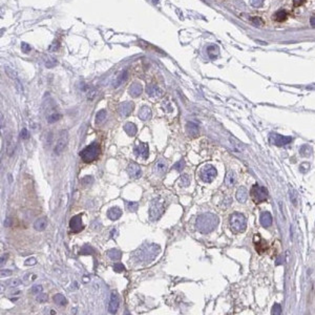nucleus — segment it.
<instances>
[{"mask_svg":"<svg viewBox=\"0 0 315 315\" xmlns=\"http://www.w3.org/2000/svg\"><path fill=\"white\" fill-rule=\"evenodd\" d=\"M219 225V218L213 213H203L199 215L195 222L196 229L202 233H209L215 229Z\"/></svg>","mask_w":315,"mask_h":315,"instance_id":"obj_1","label":"nucleus"},{"mask_svg":"<svg viewBox=\"0 0 315 315\" xmlns=\"http://www.w3.org/2000/svg\"><path fill=\"white\" fill-rule=\"evenodd\" d=\"M100 155V146L98 145L96 142H92L91 145L86 146L80 151V158L81 160L85 163H91V162L95 161L99 157Z\"/></svg>","mask_w":315,"mask_h":315,"instance_id":"obj_2","label":"nucleus"},{"mask_svg":"<svg viewBox=\"0 0 315 315\" xmlns=\"http://www.w3.org/2000/svg\"><path fill=\"white\" fill-rule=\"evenodd\" d=\"M159 252H160V247L158 245H146L140 250H138L135 252V255H138V258H140L141 261L150 262L158 255Z\"/></svg>","mask_w":315,"mask_h":315,"instance_id":"obj_3","label":"nucleus"},{"mask_svg":"<svg viewBox=\"0 0 315 315\" xmlns=\"http://www.w3.org/2000/svg\"><path fill=\"white\" fill-rule=\"evenodd\" d=\"M230 227L235 233H241L246 230L247 221L242 213L234 212L230 216Z\"/></svg>","mask_w":315,"mask_h":315,"instance_id":"obj_4","label":"nucleus"},{"mask_svg":"<svg viewBox=\"0 0 315 315\" xmlns=\"http://www.w3.org/2000/svg\"><path fill=\"white\" fill-rule=\"evenodd\" d=\"M164 213V201L161 198H155L151 201L149 207V218L151 221L159 219Z\"/></svg>","mask_w":315,"mask_h":315,"instance_id":"obj_5","label":"nucleus"},{"mask_svg":"<svg viewBox=\"0 0 315 315\" xmlns=\"http://www.w3.org/2000/svg\"><path fill=\"white\" fill-rule=\"evenodd\" d=\"M250 193L255 203H262V202H265L268 199V190L265 187L259 186L258 184L253 185L250 190Z\"/></svg>","mask_w":315,"mask_h":315,"instance_id":"obj_6","label":"nucleus"},{"mask_svg":"<svg viewBox=\"0 0 315 315\" xmlns=\"http://www.w3.org/2000/svg\"><path fill=\"white\" fill-rule=\"evenodd\" d=\"M292 138L289 135H282L276 132H271L269 135V142L276 146H285L291 143Z\"/></svg>","mask_w":315,"mask_h":315,"instance_id":"obj_7","label":"nucleus"},{"mask_svg":"<svg viewBox=\"0 0 315 315\" xmlns=\"http://www.w3.org/2000/svg\"><path fill=\"white\" fill-rule=\"evenodd\" d=\"M216 177V169L212 165L204 166L201 170V178L206 183H211Z\"/></svg>","mask_w":315,"mask_h":315,"instance_id":"obj_8","label":"nucleus"},{"mask_svg":"<svg viewBox=\"0 0 315 315\" xmlns=\"http://www.w3.org/2000/svg\"><path fill=\"white\" fill-rule=\"evenodd\" d=\"M134 152L135 155V157L138 158H141L143 160H146L149 155V148H148V144L146 143H143V142H137L135 144V148H134Z\"/></svg>","mask_w":315,"mask_h":315,"instance_id":"obj_9","label":"nucleus"},{"mask_svg":"<svg viewBox=\"0 0 315 315\" xmlns=\"http://www.w3.org/2000/svg\"><path fill=\"white\" fill-rule=\"evenodd\" d=\"M67 142H68V135H67V131L66 130H63L60 132V135H59V139H58L57 143H56V146H55V154L56 155H60L61 152L64 150V148L67 145Z\"/></svg>","mask_w":315,"mask_h":315,"instance_id":"obj_10","label":"nucleus"},{"mask_svg":"<svg viewBox=\"0 0 315 315\" xmlns=\"http://www.w3.org/2000/svg\"><path fill=\"white\" fill-rule=\"evenodd\" d=\"M84 228V225L82 223V215L77 214L71 218V219L69 221V229L73 233H78L80 231L83 230Z\"/></svg>","mask_w":315,"mask_h":315,"instance_id":"obj_11","label":"nucleus"},{"mask_svg":"<svg viewBox=\"0 0 315 315\" xmlns=\"http://www.w3.org/2000/svg\"><path fill=\"white\" fill-rule=\"evenodd\" d=\"M127 173H128V175L131 179H138L142 175V170H141V167L137 163L131 162L127 166Z\"/></svg>","mask_w":315,"mask_h":315,"instance_id":"obj_12","label":"nucleus"},{"mask_svg":"<svg viewBox=\"0 0 315 315\" xmlns=\"http://www.w3.org/2000/svg\"><path fill=\"white\" fill-rule=\"evenodd\" d=\"M120 306V299L119 296L116 292H112L111 294V299H109V305H108V312L111 314H115L118 311V308Z\"/></svg>","mask_w":315,"mask_h":315,"instance_id":"obj_13","label":"nucleus"},{"mask_svg":"<svg viewBox=\"0 0 315 315\" xmlns=\"http://www.w3.org/2000/svg\"><path fill=\"white\" fill-rule=\"evenodd\" d=\"M168 168V164L164 159H159L154 165V172L158 175H162L166 172Z\"/></svg>","mask_w":315,"mask_h":315,"instance_id":"obj_14","label":"nucleus"},{"mask_svg":"<svg viewBox=\"0 0 315 315\" xmlns=\"http://www.w3.org/2000/svg\"><path fill=\"white\" fill-rule=\"evenodd\" d=\"M134 109V104L131 102H124L119 106V114L122 117H128Z\"/></svg>","mask_w":315,"mask_h":315,"instance_id":"obj_15","label":"nucleus"},{"mask_svg":"<svg viewBox=\"0 0 315 315\" xmlns=\"http://www.w3.org/2000/svg\"><path fill=\"white\" fill-rule=\"evenodd\" d=\"M146 91L150 97H154V98H159L163 95L162 89L159 88V86L155 84H149L146 87Z\"/></svg>","mask_w":315,"mask_h":315,"instance_id":"obj_16","label":"nucleus"},{"mask_svg":"<svg viewBox=\"0 0 315 315\" xmlns=\"http://www.w3.org/2000/svg\"><path fill=\"white\" fill-rule=\"evenodd\" d=\"M259 221H261V224L263 227H270L271 225H272V215H271V213L268 211L262 212Z\"/></svg>","mask_w":315,"mask_h":315,"instance_id":"obj_17","label":"nucleus"},{"mask_svg":"<svg viewBox=\"0 0 315 315\" xmlns=\"http://www.w3.org/2000/svg\"><path fill=\"white\" fill-rule=\"evenodd\" d=\"M122 215V210L119 207H111L107 211V218L111 221H116V219H120Z\"/></svg>","mask_w":315,"mask_h":315,"instance_id":"obj_18","label":"nucleus"},{"mask_svg":"<svg viewBox=\"0 0 315 315\" xmlns=\"http://www.w3.org/2000/svg\"><path fill=\"white\" fill-rule=\"evenodd\" d=\"M129 94H130L134 98L139 97L141 94H142V85L138 82L132 83L131 86L129 87Z\"/></svg>","mask_w":315,"mask_h":315,"instance_id":"obj_19","label":"nucleus"},{"mask_svg":"<svg viewBox=\"0 0 315 315\" xmlns=\"http://www.w3.org/2000/svg\"><path fill=\"white\" fill-rule=\"evenodd\" d=\"M46 226H47V219H46V218H40L36 219L34 223V228L37 231H44Z\"/></svg>","mask_w":315,"mask_h":315,"instance_id":"obj_20","label":"nucleus"},{"mask_svg":"<svg viewBox=\"0 0 315 315\" xmlns=\"http://www.w3.org/2000/svg\"><path fill=\"white\" fill-rule=\"evenodd\" d=\"M124 130L128 135L130 137H135L137 135V131H138V128L135 126V124L131 123V122H127L125 125H124Z\"/></svg>","mask_w":315,"mask_h":315,"instance_id":"obj_21","label":"nucleus"},{"mask_svg":"<svg viewBox=\"0 0 315 315\" xmlns=\"http://www.w3.org/2000/svg\"><path fill=\"white\" fill-rule=\"evenodd\" d=\"M247 198H248L247 189L245 187H239L238 191H236V200L241 202V203H244V202H246Z\"/></svg>","mask_w":315,"mask_h":315,"instance_id":"obj_22","label":"nucleus"},{"mask_svg":"<svg viewBox=\"0 0 315 315\" xmlns=\"http://www.w3.org/2000/svg\"><path fill=\"white\" fill-rule=\"evenodd\" d=\"M150 117H151V111H150V108L147 107V106H143V107L140 109V111H139V118L142 121H146V120L150 119Z\"/></svg>","mask_w":315,"mask_h":315,"instance_id":"obj_23","label":"nucleus"},{"mask_svg":"<svg viewBox=\"0 0 315 315\" xmlns=\"http://www.w3.org/2000/svg\"><path fill=\"white\" fill-rule=\"evenodd\" d=\"M235 182H236V178H235L234 172H233L232 170H228L226 178H225V184H226L228 187H232L233 185L235 184Z\"/></svg>","mask_w":315,"mask_h":315,"instance_id":"obj_24","label":"nucleus"},{"mask_svg":"<svg viewBox=\"0 0 315 315\" xmlns=\"http://www.w3.org/2000/svg\"><path fill=\"white\" fill-rule=\"evenodd\" d=\"M14 151H15V142H14L12 135H8L7 138V155H13Z\"/></svg>","mask_w":315,"mask_h":315,"instance_id":"obj_25","label":"nucleus"},{"mask_svg":"<svg viewBox=\"0 0 315 315\" xmlns=\"http://www.w3.org/2000/svg\"><path fill=\"white\" fill-rule=\"evenodd\" d=\"M107 256L112 261H119L122 258V252L118 249H111L107 251Z\"/></svg>","mask_w":315,"mask_h":315,"instance_id":"obj_26","label":"nucleus"},{"mask_svg":"<svg viewBox=\"0 0 315 315\" xmlns=\"http://www.w3.org/2000/svg\"><path fill=\"white\" fill-rule=\"evenodd\" d=\"M187 131L190 135L194 137L199 134V126L193 122H188L187 123Z\"/></svg>","mask_w":315,"mask_h":315,"instance_id":"obj_27","label":"nucleus"},{"mask_svg":"<svg viewBox=\"0 0 315 315\" xmlns=\"http://www.w3.org/2000/svg\"><path fill=\"white\" fill-rule=\"evenodd\" d=\"M219 47L218 46H214V45H210L209 47L207 48V54L211 59H215L216 57L219 56Z\"/></svg>","mask_w":315,"mask_h":315,"instance_id":"obj_28","label":"nucleus"},{"mask_svg":"<svg viewBox=\"0 0 315 315\" xmlns=\"http://www.w3.org/2000/svg\"><path fill=\"white\" fill-rule=\"evenodd\" d=\"M53 299H54V302L56 303L58 306H65L66 304H67V299H66L65 297L63 296L62 294H60V293L56 294V295L54 296Z\"/></svg>","mask_w":315,"mask_h":315,"instance_id":"obj_29","label":"nucleus"},{"mask_svg":"<svg viewBox=\"0 0 315 315\" xmlns=\"http://www.w3.org/2000/svg\"><path fill=\"white\" fill-rule=\"evenodd\" d=\"M286 18H287V12L284 11V10H279L274 14V19L278 22L284 21Z\"/></svg>","mask_w":315,"mask_h":315,"instance_id":"obj_30","label":"nucleus"},{"mask_svg":"<svg viewBox=\"0 0 315 315\" xmlns=\"http://www.w3.org/2000/svg\"><path fill=\"white\" fill-rule=\"evenodd\" d=\"M105 118H106V111L105 109H101L96 115V124H101L105 120Z\"/></svg>","mask_w":315,"mask_h":315,"instance_id":"obj_31","label":"nucleus"},{"mask_svg":"<svg viewBox=\"0 0 315 315\" xmlns=\"http://www.w3.org/2000/svg\"><path fill=\"white\" fill-rule=\"evenodd\" d=\"M190 184V178L188 177V175H182L180 180H179V185L182 187H187L189 186Z\"/></svg>","mask_w":315,"mask_h":315,"instance_id":"obj_32","label":"nucleus"},{"mask_svg":"<svg viewBox=\"0 0 315 315\" xmlns=\"http://www.w3.org/2000/svg\"><path fill=\"white\" fill-rule=\"evenodd\" d=\"M126 208L128 211L135 212L139 208V203L138 202H126Z\"/></svg>","mask_w":315,"mask_h":315,"instance_id":"obj_33","label":"nucleus"},{"mask_svg":"<svg viewBox=\"0 0 315 315\" xmlns=\"http://www.w3.org/2000/svg\"><path fill=\"white\" fill-rule=\"evenodd\" d=\"M300 155H303V157H309L311 154H312V148L309 145H303L302 147H300Z\"/></svg>","mask_w":315,"mask_h":315,"instance_id":"obj_34","label":"nucleus"},{"mask_svg":"<svg viewBox=\"0 0 315 315\" xmlns=\"http://www.w3.org/2000/svg\"><path fill=\"white\" fill-rule=\"evenodd\" d=\"M95 252V249L92 247L91 246H88V245H85V246H83L82 249L80 250V254H83V255H87V254H94Z\"/></svg>","mask_w":315,"mask_h":315,"instance_id":"obj_35","label":"nucleus"},{"mask_svg":"<svg viewBox=\"0 0 315 315\" xmlns=\"http://www.w3.org/2000/svg\"><path fill=\"white\" fill-rule=\"evenodd\" d=\"M251 22H252L255 27H261L265 24L264 20H263L261 17H252V18H251Z\"/></svg>","mask_w":315,"mask_h":315,"instance_id":"obj_36","label":"nucleus"},{"mask_svg":"<svg viewBox=\"0 0 315 315\" xmlns=\"http://www.w3.org/2000/svg\"><path fill=\"white\" fill-rule=\"evenodd\" d=\"M229 140H230L231 144H232V146H233V149H234L236 152H239V151H241V150H242V146H241V144H239V143L238 142V141H236L235 139H234V138H232V137H231V138L229 139Z\"/></svg>","mask_w":315,"mask_h":315,"instance_id":"obj_37","label":"nucleus"},{"mask_svg":"<svg viewBox=\"0 0 315 315\" xmlns=\"http://www.w3.org/2000/svg\"><path fill=\"white\" fill-rule=\"evenodd\" d=\"M185 168V161L184 160H180V161H178L177 163L173 165V169L175 170H177V171H182Z\"/></svg>","mask_w":315,"mask_h":315,"instance_id":"obj_38","label":"nucleus"},{"mask_svg":"<svg viewBox=\"0 0 315 315\" xmlns=\"http://www.w3.org/2000/svg\"><path fill=\"white\" fill-rule=\"evenodd\" d=\"M126 79H127V71H122V74H121L120 76L118 77L117 81H116V86H119L121 83L124 82V81H125Z\"/></svg>","mask_w":315,"mask_h":315,"instance_id":"obj_39","label":"nucleus"},{"mask_svg":"<svg viewBox=\"0 0 315 315\" xmlns=\"http://www.w3.org/2000/svg\"><path fill=\"white\" fill-rule=\"evenodd\" d=\"M60 118H61V115H59V114H52V115L48 116L47 122L48 123H55V122H57L58 120H60Z\"/></svg>","mask_w":315,"mask_h":315,"instance_id":"obj_40","label":"nucleus"},{"mask_svg":"<svg viewBox=\"0 0 315 315\" xmlns=\"http://www.w3.org/2000/svg\"><path fill=\"white\" fill-rule=\"evenodd\" d=\"M7 284L10 286V287H18V286L22 284V282L18 278H13V279H10Z\"/></svg>","mask_w":315,"mask_h":315,"instance_id":"obj_41","label":"nucleus"},{"mask_svg":"<svg viewBox=\"0 0 315 315\" xmlns=\"http://www.w3.org/2000/svg\"><path fill=\"white\" fill-rule=\"evenodd\" d=\"M272 314L274 315H279L282 314V307L279 304H274L273 308H272Z\"/></svg>","mask_w":315,"mask_h":315,"instance_id":"obj_42","label":"nucleus"},{"mask_svg":"<svg viewBox=\"0 0 315 315\" xmlns=\"http://www.w3.org/2000/svg\"><path fill=\"white\" fill-rule=\"evenodd\" d=\"M36 299H37V302H38V303H41V304H43V303H45L46 300H47V295L41 292V293L38 294V296L36 297Z\"/></svg>","mask_w":315,"mask_h":315,"instance_id":"obj_43","label":"nucleus"},{"mask_svg":"<svg viewBox=\"0 0 315 315\" xmlns=\"http://www.w3.org/2000/svg\"><path fill=\"white\" fill-rule=\"evenodd\" d=\"M42 291H43V287L40 285H35L32 287V292L34 294H39V293H41Z\"/></svg>","mask_w":315,"mask_h":315,"instance_id":"obj_44","label":"nucleus"},{"mask_svg":"<svg viewBox=\"0 0 315 315\" xmlns=\"http://www.w3.org/2000/svg\"><path fill=\"white\" fill-rule=\"evenodd\" d=\"M112 268H114V270L116 271V272H122V271L125 270V267H124V265H122L121 263L115 264L114 266H112Z\"/></svg>","mask_w":315,"mask_h":315,"instance_id":"obj_45","label":"nucleus"},{"mask_svg":"<svg viewBox=\"0 0 315 315\" xmlns=\"http://www.w3.org/2000/svg\"><path fill=\"white\" fill-rule=\"evenodd\" d=\"M289 195H290V200L293 203V205H296L297 204V194H296V192L294 191V190H291L290 193H289Z\"/></svg>","mask_w":315,"mask_h":315,"instance_id":"obj_46","label":"nucleus"},{"mask_svg":"<svg viewBox=\"0 0 315 315\" xmlns=\"http://www.w3.org/2000/svg\"><path fill=\"white\" fill-rule=\"evenodd\" d=\"M20 138L22 140H27L28 138V132H27V128H23L21 131H20Z\"/></svg>","mask_w":315,"mask_h":315,"instance_id":"obj_47","label":"nucleus"},{"mask_svg":"<svg viewBox=\"0 0 315 315\" xmlns=\"http://www.w3.org/2000/svg\"><path fill=\"white\" fill-rule=\"evenodd\" d=\"M21 48H22V51L24 52V53H28V52H31L30 44H27V43H25V42L21 43Z\"/></svg>","mask_w":315,"mask_h":315,"instance_id":"obj_48","label":"nucleus"},{"mask_svg":"<svg viewBox=\"0 0 315 315\" xmlns=\"http://www.w3.org/2000/svg\"><path fill=\"white\" fill-rule=\"evenodd\" d=\"M251 3H252L253 7H262L263 3H264V0H252V1H251Z\"/></svg>","mask_w":315,"mask_h":315,"instance_id":"obj_49","label":"nucleus"},{"mask_svg":"<svg viewBox=\"0 0 315 315\" xmlns=\"http://www.w3.org/2000/svg\"><path fill=\"white\" fill-rule=\"evenodd\" d=\"M92 182H94V179H92V177H85L82 180V184L88 185V184H92Z\"/></svg>","mask_w":315,"mask_h":315,"instance_id":"obj_50","label":"nucleus"},{"mask_svg":"<svg viewBox=\"0 0 315 315\" xmlns=\"http://www.w3.org/2000/svg\"><path fill=\"white\" fill-rule=\"evenodd\" d=\"M36 263H37L36 258H27V261H25L24 264L27 265V266H32V265H35Z\"/></svg>","mask_w":315,"mask_h":315,"instance_id":"obj_51","label":"nucleus"},{"mask_svg":"<svg viewBox=\"0 0 315 315\" xmlns=\"http://www.w3.org/2000/svg\"><path fill=\"white\" fill-rule=\"evenodd\" d=\"M11 274H12V271L11 270H2L1 271V277H5V276H7V275H11Z\"/></svg>","mask_w":315,"mask_h":315,"instance_id":"obj_52","label":"nucleus"},{"mask_svg":"<svg viewBox=\"0 0 315 315\" xmlns=\"http://www.w3.org/2000/svg\"><path fill=\"white\" fill-rule=\"evenodd\" d=\"M305 1L306 0H293L294 5H295V7H299V5H302Z\"/></svg>","mask_w":315,"mask_h":315,"instance_id":"obj_53","label":"nucleus"},{"mask_svg":"<svg viewBox=\"0 0 315 315\" xmlns=\"http://www.w3.org/2000/svg\"><path fill=\"white\" fill-rule=\"evenodd\" d=\"M7 75H8V76H10L11 78H16L15 71H12V73H11V69H10V68H7Z\"/></svg>","mask_w":315,"mask_h":315,"instance_id":"obj_54","label":"nucleus"},{"mask_svg":"<svg viewBox=\"0 0 315 315\" xmlns=\"http://www.w3.org/2000/svg\"><path fill=\"white\" fill-rule=\"evenodd\" d=\"M11 223H12V219L10 218H7L4 221V227H10L11 226Z\"/></svg>","mask_w":315,"mask_h":315,"instance_id":"obj_55","label":"nucleus"},{"mask_svg":"<svg viewBox=\"0 0 315 315\" xmlns=\"http://www.w3.org/2000/svg\"><path fill=\"white\" fill-rule=\"evenodd\" d=\"M310 23H311V25H312V27H315V15L311 17V19H310Z\"/></svg>","mask_w":315,"mask_h":315,"instance_id":"obj_56","label":"nucleus"},{"mask_svg":"<svg viewBox=\"0 0 315 315\" xmlns=\"http://www.w3.org/2000/svg\"><path fill=\"white\" fill-rule=\"evenodd\" d=\"M3 127V116H1V128Z\"/></svg>","mask_w":315,"mask_h":315,"instance_id":"obj_57","label":"nucleus"}]
</instances>
